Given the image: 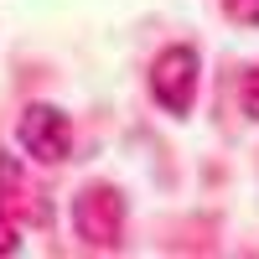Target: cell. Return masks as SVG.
Listing matches in <instances>:
<instances>
[{"label": "cell", "mask_w": 259, "mask_h": 259, "mask_svg": "<svg viewBox=\"0 0 259 259\" xmlns=\"http://www.w3.org/2000/svg\"><path fill=\"white\" fill-rule=\"evenodd\" d=\"M124 218H130V202H124V192L109 187V182H89L73 197V233L89 249H119Z\"/></svg>", "instance_id": "6da1fadb"}, {"label": "cell", "mask_w": 259, "mask_h": 259, "mask_svg": "<svg viewBox=\"0 0 259 259\" xmlns=\"http://www.w3.org/2000/svg\"><path fill=\"white\" fill-rule=\"evenodd\" d=\"M197 83H202V57L192 41H177V47H166L156 62H150V99L161 104L166 114H192V104H197Z\"/></svg>", "instance_id": "7a4b0ae2"}, {"label": "cell", "mask_w": 259, "mask_h": 259, "mask_svg": "<svg viewBox=\"0 0 259 259\" xmlns=\"http://www.w3.org/2000/svg\"><path fill=\"white\" fill-rule=\"evenodd\" d=\"M16 145L36 166H62L73 156V119L57 104H26L21 119H16Z\"/></svg>", "instance_id": "3957f363"}, {"label": "cell", "mask_w": 259, "mask_h": 259, "mask_svg": "<svg viewBox=\"0 0 259 259\" xmlns=\"http://www.w3.org/2000/svg\"><path fill=\"white\" fill-rule=\"evenodd\" d=\"M223 16L239 26H259V0H223Z\"/></svg>", "instance_id": "277c9868"}, {"label": "cell", "mask_w": 259, "mask_h": 259, "mask_svg": "<svg viewBox=\"0 0 259 259\" xmlns=\"http://www.w3.org/2000/svg\"><path fill=\"white\" fill-rule=\"evenodd\" d=\"M239 99H244V114H249V119H259V68H249V73H244Z\"/></svg>", "instance_id": "5b68a950"}, {"label": "cell", "mask_w": 259, "mask_h": 259, "mask_svg": "<svg viewBox=\"0 0 259 259\" xmlns=\"http://www.w3.org/2000/svg\"><path fill=\"white\" fill-rule=\"evenodd\" d=\"M21 249V233H16V218L0 207V254H16Z\"/></svg>", "instance_id": "8992f818"}]
</instances>
